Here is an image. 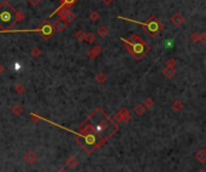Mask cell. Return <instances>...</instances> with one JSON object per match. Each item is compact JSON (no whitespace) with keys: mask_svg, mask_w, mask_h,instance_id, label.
I'll use <instances>...</instances> for the list:
<instances>
[{"mask_svg":"<svg viewBox=\"0 0 206 172\" xmlns=\"http://www.w3.org/2000/svg\"><path fill=\"white\" fill-rule=\"evenodd\" d=\"M23 19H26V15L15 9L9 1H4L0 5V30L11 29Z\"/></svg>","mask_w":206,"mask_h":172,"instance_id":"obj_1","label":"cell"},{"mask_svg":"<svg viewBox=\"0 0 206 172\" xmlns=\"http://www.w3.org/2000/svg\"><path fill=\"white\" fill-rule=\"evenodd\" d=\"M121 41L126 44L127 51L130 53V55L134 58L135 60H140L142 57L147 54L151 49L150 45H147L143 39L140 35L133 34L128 37H121Z\"/></svg>","mask_w":206,"mask_h":172,"instance_id":"obj_2","label":"cell"},{"mask_svg":"<svg viewBox=\"0 0 206 172\" xmlns=\"http://www.w3.org/2000/svg\"><path fill=\"white\" fill-rule=\"evenodd\" d=\"M117 18L123 19V21H128V22H133V23H136V24H140V26L143 28V30L146 31V34L151 37H156L160 33L161 30L164 29L163 23H161L160 21L158 19V17H156V16L150 17L146 22H139V21H135V19L124 18V17H121V16H118Z\"/></svg>","mask_w":206,"mask_h":172,"instance_id":"obj_3","label":"cell"},{"mask_svg":"<svg viewBox=\"0 0 206 172\" xmlns=\"http://www.w3.org/2000/svg\"><path fill=\"white\" fill-rule=\"evenodd\" d=\"M7 33H36L37 35L44 37V40H47L55 33L54 26L50 23V21H45L41 26L36 29H24V30H16V29H7V30H0V34H7Z\"/></svg>","mask_w":206,"mask_h":172,"instance_id":"obj_4","label":"cell"},{"mask_svg":"<svg viewBox=\"0 0 206 172\" xmlns=\"http://www.w3.org/2000/svg\"><path fill=\"white\" fill-rule=\"evenodd\" d=\"M77 1H79V0H60V5L57 7L55 11H53V12L50 15V18H51V17H53V15H55V12H57L58 10L63 9V7H70V6H72V5L77 4Z\"/></svg>","mask_w":206,"mask_h":172,"instance_id":"obj_5","label":"cell"},{"mask_svg":"<svg viewBox=\"0 0 206 172\" xmlns=\"http://www.w3.org/2000/svg\"><path fill=\"white\" fill-rule=\"evenodd\" d=\"M24 161L28 165H34L37 161V154L33 151H28L27 153L24 154Z\"/></svg>","mask_w":206,"mask_h":172,"instance_id":"obj_6","label":"cell"},{"mask_svg":"<svg viewBox=\"0 0 206 172\" xmlns=\"http://www.w3.org/2000/svg\"><path fill=\"white\" fill-rule=\"evenodd\" d=\"M101 52H103V47L98 45V46H95L94 48H92V49H90L89 52L87 53V57L89 58L90 60H94V59H95V58H97V57H98Z\"/></svg>","mask_w":206,"mask_h":172,"instance_id":"obj_7","label":"cell"},{"mask_svg":"<svg viewBox=\"0 0 206 172\" xmlns=\"http://www.w3.org/2000/svg\"><path fill=\"white\" fill-rule=\"evenodd\" d=\"M171 22H172L174 26L181 27V26L184 23V17H183L181 13H175V15L171 17Z\"/></svg>","mask_w":206,"mask_h":172,"instance_id":"obj_8","label":"cell"},{"mask_svg":"<svg viewBox=\"0 0 206 172\" xmlns=\"http://www.w3.org/2000/svg\"><path fill=\"white\" fill-rule=\"evenodd\" d=\"M66 28H68V23L62 18H59L55 23H54V29L58 30V31H63V30H65Z\"/></svg>","mask_w":206,"mask_h":172,"instance_id":"obj_9","label":"cell"},{"mask_svg":"<svg viewBox=\"0 0 206 172\" xmlns=\"http://www.w3.org/2000/svg\"><path fill=\"white\" fill-rule=\"evenodd\" d=\"M119 113H121V119H122V122H124V123H128L130 119H132V116H130V113L128 112V109L126 107H122V109H119Z\"/></svg>","mask_w":206,"mask_h":172,"instance_id":"obj_10","label":"cell"},{"mask_svg":"<svg viewBox=\"0 0 206 172\" xmlns=\"http://www.w3.org/2000/svg\"><path fill=\"white\" fill-rule=\"evenodd\" d=\"M163 75H164L166 78H172V77L176 75V70H175L174 67H169V66H166V67H164V69H163Z\"/></svg>","mask_w":206,"mask_h":172,"instance_id":"obj_11","label":"cell"},{"mask_svg":"<svg viewBox=\"0 0 206 172\" xmlns=\"http://www.w3.org/2000/svg\"><path fill=\"white\" fill-rule=\"evenodd\" d=\"M79 165V160L76 159V156H70L68 160H66V166L69 169H76Z\"/></svg>","mask_w":206,"mask_h":172,"instance_id":"obj_12","label":"cell"},{"mask_svg":"<svg viewBox=\"0 0 206 172\" xmlns=\"http://www.w3.org/2000/svg\"><path fill=\"white\" fill-rule=\"evenodd\" d=\"M195 159H197L198 161H200V163H205L206 161V152L205 149H200V151H198L197 153H195Z\"/></svg>","mask_w":206,"mask_h":172,"instance_id":"obj_13","label":"cell"},{"mask_svg":"<svg viewBox=\"0 0 206 172\" xmlns=\"http://www.w3.org/2000/svg\"><path fill=\"white\" fill-rule=\"evenodd\" d=\"M97 34H98L99 37H101V39H104V37H106L108 35V27H105V26H101V27L98 28V30H97Z\"/></svg>","mask_w":206,"mask_h":172,"instance_id":"obj_14","label":"cell"},{"mask_svg":"<svg viewBox=\"0 0 206 172\" xmlns=\"http://www.w3.org/2000/svg\"><path fill=\"white\" fill-rule=\"evenodd\" d=\"M171 106H172V109H174L175 112H181L182 109H184V105H183L180 100H175V101L172 102V105H171Z\"/></svg>","mask_w":206,"mask_h":172,"instance_id":"obj_15","label":"cell"},{"mask_svg":"<svg viewBox=\"0 0 206 172\" xmlns=\"http://www.w3.org/2000/svg\"><path fill=\"white\" fill-rule=\"evenodd\" d=\"M75 18H76V15H75L72 11H70V10L66 12V15H65V16L63 17V19L65 21V22H66V23H68V24H69V23H71V22Z\"/></svg>","mask_w":206,"mask_h":172,"instance_id":"obj_16","label":"cell"},{"mask_svg":"<svg viewBox=\"0 0 206 172\" xmlns=\"http://www.w3.org/2000/svg\"><path fill=\"white\" fill-rule=\"evenodd\" d=\"M134 112L137 114V116H142L143 113L146 112V107L143 106V104H137V105L135 106Z\"/></svg>","mask_w":206,"mask_h":172,"instance_id":"obj_17","label":"cell"},{"mask_svg":"<svg viewBox=\"0 0 206 172\" xmlns=\"http://www.w3.org/2000/svg\"><path fill=\"white\" fill-rule=\"evenodd\" d=\"M11 112H12V114H15V116H21V114L23 113V107H22L21 105H15V106H12Z\"/></svg>","mask_w":206,"mask_h":172,"instance_id":"obj_18","label":"cell"},{"mask_svg":"<svg viewBox=\"0 0 206 172\" xmlns=\"http://www.w3.org/2000/svg\"><path fill=\"white\" fill-rule=\"evenodd\" d=\"M95 80H97L98 83H105V82L108 81V76L104 72H99L98 75L95 76Z\"/></svg>","mask_w":206,"mask_h":172,"instance_id":"obj_19","label":"cell"},{"mask_svg":"<svg viewBox=\"0 0 206 172\" xmlns=\"http://www.w3.org/2000/svg\"><path fill=\"white\" fill-rule=\"evenodd\" d=\"M143 106L148 109H153V106H154V101H153L152 98H146L145 101H143Z\"/></svg>","mask_w":206,"mask_h":172,"instance_id":"obj_20","label":"cell"},{"mask_svg":"<svg viewBox=\"0 0 206 172\" xmlns=\"http://www.w3.org/2000/svg\"><path fill=\"white\" fill-rule=\"evenodd\" d=\"M75 39L77 40V41H80V42H82V41H84V39H86V33L81 29V30H79L76 34H75Z\"/></svg>","mask_w":206,"mask_h":172,"instance_id":"obj_21","label":"cell"},{"mask_svg":"<svg viewBox=\"0 0 206 172\" xmlns=\"http://www.w3.org/2000/svg\"><path fill=\"white\" fill-rule=\"evenodd\" d=\"M41 54H42V52H41V49L39 48V47H34L33 49H31V52H30V55L33 57V58H40L41 57Z\"/></svg>","mask_w":206,"mask_h":172,"instance_id":"obj_22","label":"cell"},{"mask_svg":"<svg viewBox=\"0 0 206 172\" xmlns=\"http://www.w3.org/2000/svg\"><path fill=\"white\" fill-rule=\"evenodd\" d=\"M15 91H16L17 94H23V93L26 91V86H24L23 83H19V84H17V86L15 87Z\"/></svg>","mask_w":206,"mask_h":172,"instance_id":"obj_23","label":"cell"},{"mask_svg":"<svg viewBox=\"0 0 206 172\" xmlns=\"http://www.w3.org/2000/svg\"><path fill=\"white\" fill-rule=\"evenodd\" d=\"M189 39H190L192 42H199L200 41V34H198L197 31H194V33H192L189 35Z\"/></svg>","mask_w":206,"mask_h":172,"instance_id":"obj_24","label":"cell"},{"mask_svg":"<svg viewBox=\"0 0 206 172\" xmlns=\"http://www.w3.org/2000/svg\"><path fill=\"white\" fill-rule=\"evenodd\" d=\"M95 40H97V37H95V35H94L93 33L86 34V39H84V41H87L88 44H93V42H94Z\"/></svg>","mask_w":206,"mask_h":172,"instance_id":"obj_25","label":"cell"},{"mask_svg":"<svg viewBox=\"0 0 206 172\" xmlns=\"http://www.w3.org/2000/svg\"><path fill=\"white\" fill-rule=\"evenodd\" d=\"M176 64H177V62H176V59L175 58H169L168 60H166V66H169V67H176Z\"/></svg>","mask_w":206,"mask_h":172,"instance_id":"obj_26","label":"cell"},{"mask_svg":"<svg viewBox=\"0 0 206 172\" xmlns=\"http://www.w3.org/2000/svg\"><path fill=\"white\" fill-rule=\"evenodd\" d=\"M89 19H92L93 22H97L99 19V13L98 12H92L89 15Z\"/></svg>","mask_w":206,"mask_h":172,"instance_id":"obj_27","label":"cell"},{"mask_svg":"<svg viewBox=\"0 0 206 172\" xmlns=\"http://www.w3.org/2000/svg\"><path fill=\"white\" fill-rule=\"evenodd\" d=\"M103 2H104L106 6H111L112 2H113V0H103Z\"/></svg>","mask_w":206,"mask_h":172,"instance_id":"obj_28","label":"cell"},{"mask_svg":"<svg viewBox=\"0 0 206 172\" xmlns=\"http://www.w3.org/2000/svg\"><path fill=\"white\" fill-rule=\"evenodd\" d=\"M200 41H201V42H204V44H205V41H206V34H205V33H204V34H201V35H200Z\"/></svg>","mask_w":206,"mask_h":172,"instance_id":"obj_29","label":"cell"},{"mask_svg":"<svg viewBox=\"0 0 206 172\" xmlns=\"http://www.w3.org/2000/svg\"><path fill=\"white\" fill-rule=\"evenodd\" d=\"M40 1H41V0H29V2H30L31 5H37Z\"/></svg>","mask_w":206,"mask_h":172,"instance_id":"obj_30","label":"cell"},{"mask_svg":"<svg viewBox=\"0 0 206 172\" xmlns=\"http://www.w3.org/2000/svg\"><path fill=\"white\" fill-rule=\"evenodd\" d=\"M4 70H5V67H4V65H2V64H0V75H1V73L4 72Z\"/></svg>","mask_w":206,"mask_h":172,"instance_id":"obj_31","label":"cell"},{"mask_svg":"<svg viewBox=\"0 0 206 172\" xmlns=\"http://www.w3.org/2000/svg\"><path fill=\"white\" fill-rule=\"evenodd\" d=\"M57 172H69V171H68L66 169H64V167H62V169H59V170H58V171H57Z\"/></svg>","mask_w":206,"mask_h":172,"instance_id":"obj_32","label":"cell"},{"mask_svg":"<svg viewBox=\"0 0 206 172\" xmlns=\"http://www.w3.org/2000/svg\"><path fill=\"white\" fill-rule=\"evenodd\" d=\"M198 172H205V170H204V169H201V170H199Z\"/></svg>","mask_w":206,"mask_h":172,"instance_id":"obj_33","label":"cell"}]
</instances>
